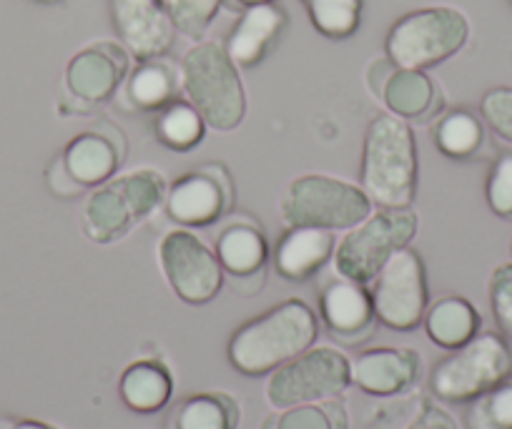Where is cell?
<instances>
[{
    "mask_svg": "<svg viewBox=\"0 0 512 429\" xmlns=\"http://www.w3.org/2000/svg\"><path fill=\"white\" fill-rule=\"evenodd\" d=\"M319 314L304 299L289 297L246 319L229 339L226 357L244 377H269L274 369L317 344Z\"/></svg>",
    "mask_w": 512,
    "mask_h": 429,
    "instance_id": "1",
    "label": "cell"
},
{
    "mask_svg": "<svg viewBox=\"0 0 512 429\" xmlns=\"http://www.w3.org/2000/svg\"><path fill=\"white\" fill-rule=\"evenodd\" d=\"M420 154L410 121L382 111L369 118L359 159V186L374 206L410 209L417 199Z\"/></svg>",
    "mask_w": 512,
    "mask_h": 429,
    "instance_id": "2",
    "label": "cell"
},
{
    "mask_svg": "<svg viewBox=\"0 0 512 429\" xmlns=\"http://www.w3.org/2000/svg\"><path fill=\"white\" fill-rule=\"evenodd\" d=\"M181 96L219 133L236 131L246 118V88L241 68L226 53L224 41L201 38L179 61Z\"/></svg>",
    "mask_w": 512,
    "mask_h": 429,
    "instance_id": "3",
    "label": "cell"
},
{
    "mask_svg": "<svg viewBox=\"0 0 512 429\" xmlns=\"http://www.w3.org/2000/svg\"><path fill=\"white\" fill-rule=\"evenodd\" d=\"M470 18L455 6H425L397 18L384 38V56L400 68L432 71L470 41Z\"/></svg>",
    "mask_w": 512,
    "mask_h": 429,
    "instance_id": "4",
    "label": "cell"
},
{
    "mask_svg": "<svg viewBox=\"0 0 512 429\" xmlns=\"http://www.w3.org/2000/svg\"><path fill=\"white\" fill-rule=\"evenodd\" d=\"M372 211L374 204L362 186L332 174L294 176L279 196V219L287 229L312 226L344 234Z\"/></svg>",
    "mask_w": 512,
    "mask_h": 429,
    "instance_id": "5",
    "label": "cell"
},
{
    "mask_svg": "<svg viewBox=\"0 0 512 429\" xmlns=\"http://www.w3.org/2000/svg\"><path fill=\"white\" fill-rule=\"evenodd\" d=\"M417 231H420V214L412 206L410 209L374 206L367 219L337 239L332 256L334 274L357 284H369L397 251L412 246Z\"/></svg>",
    "mask_w": 512,
    "mask_h": 429,
    "instance_id": "6",
    "label": "cell"
},
{
    "mask_svg": "<svg viewBox=\"0 0 512 429\" xmlns=\"http://www.w3.org/2000/svg\"><path fill=\"white\" fill-rule=\"evenodd\" d=\"M512 374V347L500 332H480L435 364L430 389L445 404H470Z\"/></svg>",
    "mask_w": 512,
    "mask_h": 429,
    "instance_id": "7",
    "label": "cell"
},
{
    "mask_svg": "<svg viewBox=\"0 0 512 429\" xmlns=\"http://www.w3.org/2000/svg\"><path fill=\"white\" fill-rule=\"evenodd\" d=\"M352 387V359L337 347H309L269 374L264 397L274 409L342 397Z\"/></svg>",
    "mask_w": 512,
    "mask_h": 429,
    "instance_id": "8",
    "label": "cell"
},
{
    "mask_svg": "<svg viewBox=\"0 0 512 429\" xmlns=\"http://www.w3.org/2000/svg\"><path fill=\"white\" fill-rule=\"evenodd\" d=\"M156 259L166 284L189 307H204L219 297L224 286V269L216 259L214 246L206 244L196 231L174 226L156 246Z\"/></svg>",
    "mask_w": 512,
    "mask_h": 429,
    "instance_id": "9",
    "label": "cell"
},
{
    "mask_svg": "<svg viewBox=\"0 0 512 429\" xmlns=\"http://www.w3.org/2000/svg\"><path fill=\"white\" fill-rule=\"evenodd\" d=\"M377 324L392 332H415L430 307L427 269L417 249L397 251L369 281Z\"/></svg>",
    "mask_w": 512,
    "mask_h": 429,
    "instance_id": "10",
    "label": "cell"
},
{
    "mask_svg": "<svg viewBox=\"0 0 512 429\" xmlns=\"http://www.w3.org/2000/svg\"><path fill=\"white\" fill-rule=\"evenodd\" d=\"M236 204V186L224 164H201L171 181L164 211L174 226L209 229L219 224Z\"/></svg>",
    "mask_w": 512,
    "mask_h": 429,
    "instance_id": "11",
    "label": "cell"
},
{
    "mask_svg": "<svg viewBox=\"0 0 512 429\" xmlns=\"http://www.w3.org/2000/svg\"><path fill=\"white\" fill-rule=\"evenodd\" d=\"M134 58L126 48L111 38H101L78 48L63 71V93L81 101L83 106L96 108L113 101L118 88L126 81Z\"/></svg>",
    "mask_w": 512,
    "mask_h": 429,
    "instance_id": "12",
    "label": "cell"
},
{
    "mask_svg": "<svg viewBox=\"0 0 512 429\" xmlns=\"http://www.w3.org/2000/svg\"><path fill=\"white\" fill-rule=\"evenodd\" d=\"M216 259H219L224 276L234 284V292L241 297H254L262 292L267 281V264L272 259V246L259 221L246 216L221 224L214 239Z\"/></svg>",
    "mask_w": 512,
    "mask_h": 429,
    "instance_id": "13",
    "label": "cell"
},
{
    "mask_svg": "<svg viewBox=\"0 0 512 429\" xmlns=\"http://www.w3.org/2000/svg\"><path fill=\"white\" fill-rule=\"evenodd\" d=\"M108 16L134 63L169 56L179 36L164 0H108Z\"/></svg>",
    "mask_w": 512,
    "mask_h": 429,
    "instance_id": "14",
    "label": "cell"
},
{
    "mask_svg": "<svg viewBox=\"0 0 512 429\" xmlns=\"http://www.w3.org/2000/svg\"><path fill=\"white\" fill-rule=\"evenodd\" d=\"M317 314L329 337L337 339L342 347H362L377 329L369 286L342 279L337 274L334 279L324 281L319 289Z\"/></svg>",
    "mask_w": 512,
    "mask_h": 429,
    "instance_id": "15",
    "label": "cell"
},
{
    "mask_svg": "<svg viewBox=\"0 0 512 429\" xmlns=\"http://www.w3.org/2000/svg\"><path fill=\"white\" fill-rule=\"evenodd\" d=\"M126 136L111 123L76 133L61 151V161L81 189L108 184L126 159Z\"/></svg>",
    "mask_w": 512,
    "mask_h": 429,
    "instance_id": "16",
    "label": "cell"
},
{
    "mask_svg": "<svg viewBox=\"0 0 512 429\" xmlns=\"http://www.w3.org/2000/svg\"><path fill=\"white\" fill-rule=\"evenodd\" d=\"M422 354L412 347H369L352 359V384L369 397H397L420 382Z\"/></svg>",
    "mask_w": 512,
    "mask_h": 429,
    "instance_id": "17",
    "label": "cell"
},
{
    "mask_svg": "<svg viewBox=\"0 0 512 429\" xmlns=\"http://www.w3.org/2000/svg\"><path fill=\"white\" fill-rule=\"evenodd\" d=\"M289 13L279 3H264L241 11L234 28L226 36L224 48L241 71L262 66L287 33Z\"/></svg>",
    "mask_w": 512,
    "mask_h": 429,
    "instance_id": "18",
    "label": "cell"
},
{
    "mask_svg": "<svg viewBox=\"0 0 512 429\" xmlns=\"http://www.w3.org/2000/svg\"><path fill=\"white\" fill-rule=\"evenodd\" d=\"M382 106L410 123L435 121L445 108V93L427 71L395 66L382 86L372 93Z\"/></svg>",
    "mask_w": 512,
    "mask_h": 429,
    "instance_id": "19",
    "label": "cell"
},
{
    "mask_svg": "<svg viewBox=\"0 0 512 429\" xmlns=\"http://www.w3.org/2000/svg\"><path fill=\"white\" fill-rule=\"evenodd\" d=\"M337 249V234L312 226H292L279 236L272 249L274 269L282 279L302 284L317 276L327 264H332Z\"/></svg>",
    "mask_w": 512,
    "mask_h": 429,
    "instance_id": "20",
    "label": "cell"
},
{
    "mask_svg": "<svg viewBox=\"0 0 512 429\" xmlns=\"http://www.w3.org/2000/svg\"><path fill=\"white\" fill-rule=\"evenodd\" d=\"M176 98H181L179 63L161 56L131 66L113 101L131 113H156Z\"/></svg>",
    "mask_w": 512,
    "mask_h": 429,
    "instance_id": "21",
    "label": "cell"
},
{
    "mask_svg": "<svg viewBox=\"0 0 512 429\" xmlns=\"http://www.w3.org/2000/svg\"><path fill=\"white\" fill-rule=\"evenodd\" d=\"M174 372L159 357H139L118 374V397L136 414L164 412L174 399Z\"/></svg>",
    "mask_w": 512,
    "mask_h": 429,
    "instance_id": "22",
    "label": "cell"
},
{
    "mask_svg": "<svg viewBox=\"0 0 512 429\" xmlns=\"http://www.w3.org/2000/svg\"><path fill=\"white\" fill-rule=\"evenodd\" d=\"M241 404L224 389L189 394L171 407L166 429H239Z\"/></svg>",
    "mask_w": 512,
    "mask_h": 429,
    "instance_id": "23",
    "label": "cell"
},
{
    "mask_svg": "<svg viewBox=\"0 0 512 429\" xmlns=\"http://www.w3.org/2000/svg\"><path fill=\"white\" fill-rule=\"evenodd\" d=\"M422 327L435 347L452 352L482 332V317L470 299L450 294V297L430 302Z\"/></svg>",
    "mask_w": 512,
    "mask_h": 429,
    "instance_id": "24",
    "label": "cell"
},
{
    "mask_svg": "<svg viewBox=\"0 0 512 429\" xmlns=\"http://www.w3.org/2000/svg\"><path fill=\"white\" fill-rule=\"evenodd\" d=\"M136 224H139V221L131 214L128 204L123 201V196L118 194V189L111 181L91 189V194H88L81 211V226L83 234H86L93 244H116V241H121Z\"/></svg>",
    "mask_w": 512,
    "mask_h": 429,
    "instance_id": "25",
    "label": "cell"
},
{
    "mask_svg": "<svg viewBox=\"0 0 512 429\" xmlns=\"http://www.w3.org/2000/svg\"><path fill=\"white\" fill-rule=\"evenodd\" d=\"M432 141L437 151L452 161H472L480 156L487 143V126L480 113L465 106L442 113L432 128Z\"/></svg>",
    "mask_w": 512,
    "mask_h": 429,
    "instance_id": "26",
    "label": "cell"
},
{
    "mask_svg": "<svg viewBox=\"0 0 512 429\" xmlns=\"http://www.w3.org/2000/svg\"><path fill=\"white\" fill-rule=\"evenodd\" d=\"M151 128H154L156 141L164 149L176 151V154H186V151L196 149L204 141L206 131H209L204 116L184 96L156 111Z\"/></svg>",
    "mask_w": 512,
    "mask_h": 429,
    "instance_id": "27",
    "label": "cell"
},
{
    "mask_svg": "<svg viewBox=\"0 0 512 429\" xmlns=\"http://www.w3.org/2000/svg\"><path fill=\"white\" fill-rule=\"evenodd\" d=\"M111 184L123 196V201H126L128 209H131V214L136 216L139 224L149 219V216H154L159 209H164L169 181H166V176L161 171L151 169V166H141V169L126 171V174H116L111 179Z\"/></svg>",
    "mask_w": 512,
    "mask_h": 429,
    "instance_id": "28",
    "label": "cell"
},
{
    "mask_svg": "<svg viewBox=\"0 0 512 429\" xmlns=\"http://www.w3.org/2000/svg\"><path fill=\"white\" fill-rule=\"evenodd\" d=\"M262 429H349L347 404L339 397L277 409Z\"/></svg>",
    "mask_w": 512,
    "mask_h": 429,
    "instance_id": "29",
    "label": "cell"
},
{
    "mask_svg": "<svg viewBox=\"0 0 512 429\" xmlns=\"http://www.w3.org/2000/svg\"><path fill=\"white\" fill-rule=\"evenodd\" d=\"M309 23L329 41H347L362 26L364 0H299Z\"/></svg>",
    "mask_w": 512,
    "mask_h": 429,
    "instance_id": "30",
    "label": "cell"
},
{
    "mask_svg": "<svg viewBox=\"0 0 512 429\" xmlns=\"http://www.w3.org/2000/svg\"><path fill=\"white\" fill-rule=\"evenodd\" d=\"M467 429H512V374L467 404Z\"/></svg>",
    "mask_w": 512,
    "mask_h": 429,
    "instance_id": "31",
    "label": "cell"
},
{
    "mask_svg": "<svg viewBox=\"0 0 512 429\" xmlns=\"http://www.w3.org/2000/svg\"><path fill=\"white\" fill-rule=\"evenodd\" d=\"M164 3L176 31L194 41H201L206 36L224 6V0H164Z\"/></svg>",
    "mask_w": 512,
    "mask_h": 429,
    "instance_id": "32",
    "label": "cell"
},
{
    "mask_svg": "<svg viewBox=\"0 0 512 429\" xmlns=\"http://www.w3.org/2000/svg\"><path fill=\"white\" fill-rule=\"evenodd\" d=\"M487 206L500 219L512 221V151H502L485 179Z\"/></svg>",
    "mask_w": 512,
    "mask_h": 429,
    "instance_id": "33",
    "label": "cell"
},
{
    "mask_svg": "<svg viewBox=\"0 0 512 429\" xmlns=\"http://www.w3.org/2000/svg\"><path fill=\"white\" fill-rule=\"evenodd\" d=\"M477 113L497 138L512 146V86H495L482 93Z\"/></svg>",
    "mask_w": 512,
    "mask_h": 429,
    "instance_id": "34",
    "label": "cell"
},
{
    "mask_svg": "<svg viewBox=\"0 0 512 429\" xmlns=\"http://www.w3.org/2000/svg\"><path fill=\"white\" fill-rule=\"evenodd\" d=\"M487 297H490L492 319L505 339H512V261L492 269L487 281Z\"/></svg>",
    "mask_w": 512,
    "mask_h": 429,
    "instance_id": "35",
    "label": "cell"
},
{
    "mask_svg": "<svg viewBox=\"0 0 512 429\" xmlns=\"http://www.w3.org/2000/svg\"><path fill=\"white\" fill-rule=\"evenodd\" d=\"M46 186L53 196H58V199H76V196H81L83 191H86L71 179V174H68L66 166H63L61 156H56V159L51 161V166L46 169Z\"/></svg>",
    "mask_w": 512,
    "mask_h": 429,
    "instance_id": "36",
    "label": "cell"
},
{
    "mask_svg": "<svg viewBox=\"0 0 512 429\" xmlns=\"http://www.w3.org/2000/svg\"><path fill=\"white\" fill-rule=\"evenodd\" d=\"M405 429H460L457 427V419L447 412L445 407L435 402H425L420 407V412L412 417V422Z\"/></svg>",
    "mask_w": 512,
    "mask_h": 429,
    "instance_id": "37",
    "label": "cell"
},
{
    "mask_svg": "<svg viewBox=\"0 0 512 429\" xmlns=\"http://www.w3.org/2000/svg\"><path fill=\"white\" fill-rule=\"evenodd\" d=\"M0 429H61L58 424L36 417H16V414H0Z\"/></svg>",
    "mask_w": 512,
    "mask_h": 429,
    "instance_id": "38",
    "label": "cell"
},
{
    "mask_svg": "<svg viewBox=\"0 0 512 429\" xmlns=\"http://www.w3.org/2000/svg\"><path fill=\"white\" fill-rule=\"evenodd\" d=\"M231 3H234L236 8H241V11H244V8L264 6V3H277V0H231Z\"/></svg>",
    "mask_w": 512,
    "mask_h": 429,
    "instance_id": "39",
    "label": "cell"
},
{
    "mask_svg": "<svg viewBox=\"0 0 512 429\" xmlns=\"http://www.w3.org/2000/svg\"><path fill=\"white\" fill-rule=\"evenodd\" d=\"M31 3H38V6H58L63 0H31Z\"/></svg>",
    "mask_w": 512,
    "mask_h": 429,
    "instance_id": "40",
    "label": "cell"
},
{
    "mask_svg": "<svg viewBox=\"0 0 512 429\" xmlns=\"http://www.w3.org/2000/svg\"><path fill=\"white\" fill-rule=\"evenodd\" d=\"M507 3H510V6H512V0H507Z\"/></svg>",
    "mask_w": 512,
    "mask_h": 429,
    "instance_id": "41",
    "label": "cell"
}]
</instances>
